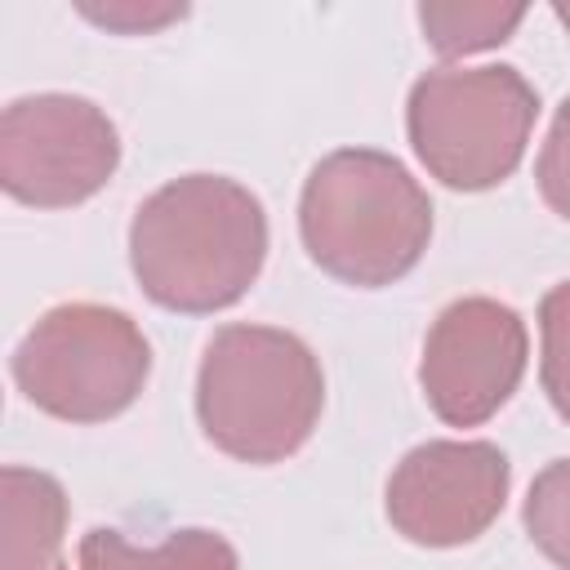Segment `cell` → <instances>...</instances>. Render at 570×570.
Wrapping results in <instances>:
<instances>
[{
	"mask_svg": "<svg viewBox=\"0 0 570 570\" xmlns=\"http://www.w3.org/2000/svg\"><path fill=\"white\" fill-rule=\"evenodd\" d=\"M557 18H561V22H566V31H570V4H566V0L557 4Z\"/></svg>",
	"mask_w": 570,
	"mask_h": 570,
	"instance_id": "cell-16",
	"label": "cell"
},
{
	"mask_svg": "<svg viewBox=\"0 0 570 570\" xmlns=\"http://www.w3.org/2000/svg\"><path fill=\"white\" fill-rule=\"evenodd\" d=\"M539 330H543V392L552 401V410L570 423V281H561L557 289L543 294L539 307Z\"/></svg>",
	"mask_w": 570,
	"mask_h": 570,
	"instance_id": "cell-13",
	"label": "cell"
},
{
	"mask_svg": "<svg viewBox=\"0 0 570 570\" xmlns=\"http://www.w3.org/2000/svg\"><path fill=\"white\" fill-rule=\"evenodd\" d=\"M80 570H240L236 548L214 530H174L165 543L138 548L120 530H89L80 539Z\"/></svg>",
	"mask_w": 570,
	"mask_h": 570,
	"instance_id": "cell-10",
	"label": "cell"
},
{
	"mask_svg": "<svg viewBox=\"0 0 570 570\" xmlns=\"http://www.w3.org/2000/svg\"><path fill=\"white\" fill-rule=\"evenodd\" d=\"M267 214L223 174H187L151 191L129 223V267L169 312H223L263 272Z\"/></svg>",
	"mask_w": 570,
	"mask_h": 570,
	"instance_id": "cell-1",
	"label": "cell"
},
{
	"mask_svg": "<svg viewBox=\"0 0 570 570\" xmlns=\"http://www.w3.org/2000/svg\"><path fill=\"white\" fill-rule=\"evenodd\" d=\"M521 517H525L534 548L552 566L570 570V459H557L534 476Z\"/></svg>",
	"mask_w": 570,
	"mask_h": 570,
	"instance_id": "cell-12",
	"label": "cell"
},
{
	"mask_svg": "<svg viewBox=\"0 0 570 570\" xmlns=\"http://www.w3.org/2000/svg\"><path fill=\"white\" fill-rule=\"evenodd\" d=\"M521 18H525L521 4H423L419 9L423 40L445 58L503 45L521 27Z\"/></svg>",
	"mask_w": 570,
	"mask_h": 570,
	"instance_id": "cell-11",
	"label": "cell"
},
{
	"mask_svg": "<svg viewBox=\"0 0 570 570\" xmlns=\"http://www.w3.org/2000/svg\"><path fill=\"white\" fill-rule=\"evenodd\" d=\"M534 178H539V191H543L548 209L570 223V98H566V102L557 107V116H552V129H548V138H543Z\"/></svg>",
	"mask_w": 570,
	"mask_h": 570,
	"instance_id": "cell-14",
	"label": "cell"
},
{
	"mask_svg": "<svg viewBox=\"0 0 570 570\" xmlns=\"http://www.w3.org/2000/svg\"><path fill=\"white\" fill-rule=\"evenodd\" d=\"M120 165V134L107 111L76 94H31L4 107L0 183L36 209L89 200Z\"/></svg>",
	"mask_w": 570,
	"mask_h": 570,
	"instance_id": "cell-6",
	"label": "cell"
},
{
	"mask_svg": "<svg viewBox=\"0 0 570 570\" xmlns=\"http://www.w3.org/2000/svg\"><path fill=\"white\" fill-rule=\"evenodd\" d=\"M508 459L490 441L414 445L387 476V521L419 548H459L490 530L508 499Z\"/></svg>",
	"mask_w": 570,
	"mask_h": 570,
	"instance_id": "cell-8",
	"label": "cell"
},
{
	"mask_svg": "<svg viewBox=\"0 0 570 570\" xmlns=\"http://www.w3.org/2000/svg\"><path fill=\"white\" fill-rule=\"evenodd\" d=\"M534 116L539 94L517 67H436L414 80L405 129L432 178L485 191L521 165Z\"/></svg>",
	"mask_w": 570,
	"mask_h": 570,
	"instance_id": "cell-4",
	"label": "cell"
},
{
	"mask_svg": "<svg viewBox=\"0 0 570 570\" xmlns=\"http://www.w3.org/2000/svg\"><path fill=\"white\" fill-rule=\"evenodd\" d=\"M325 379L303 338L276 325H223L200 356L196 414L240 463H281L316 428Z\"/></svg>",
	"mask_w": 570,
	"mask_h": 570,
	"instance_id": "cell-3",
	"label": "cell"
},
{
	"mask_svg": "<svg viewBox=\"0 0 570 570\" xmlns=\"http://www.w3.org/2000/svg\"><path fill=\"white\" fill-rule=\"evenodd\" d=\"M80 13L107 31H125V36H147L160 31L165 22H178L187 9L183 4H147V0H107V4H80Z\"/></svg>",
	"mask_w": 570,
	"mask_h": 570,
	"instance_id": "cell-15",
	"label": "cell"
},
{
	"mask_svg": "<svg viewBox=\"0 0 570 570\" xmlns=\"http://www.w3.org/2000/svg\"><path fill=\"white\" fill-rule=\"evenodd\" d=\"M151 374V347L138 321L102 303L49 307L13 347L22 396L67 423H102L129 410Z\"/></svg>",
	"mask_w": 570,
	"mask_h": 570,
	"instance_id": "cell-5",
	"label": "cell"
},
{
	"mask_svg": "<svg viewBox=\"0 0 570 570\" xmlns=\"http://www.w3.org/2000/svg\"><path fill=\"white\" fill-rule=\"evenodd\" d=\"M525 374V325L499 298H459L450 303L428 338L419 361V383L428 405L450 428L485 423Z\"/></svg>",
	"mask_w": 570,
	"mask_h": 570,
	"instance_id": "cell-7",
	"label": "cell"
},
{
	"mask_svg": "<svg viewBox=\"0 0 570 570\" xmlns=\"http://www.w3.org/2000/svg\"><path fill=\"white\" fill-rule=\"evenodd\" d=\"M298 232L321 272L379 289L401 281L432 240V200L387 151L343 147L312 165L298 200Z\"/></svg>",
	"mask_w": 570,
	"mask_h": 570,
	"instance_id": "cell-2",
	"label": "cell"
},
{
	"mask_svg": "<svg viewBox=\"0 0 570 570\" xmlns=\"http://www.w3.org/2000/svg\"><path fill=\"white\" fill-rule=\"evenodd\" d=\"M67 494L49 472L9 463L0 472V570H58Z\"/></svg>",
	"mask_w": 570,
	"mask_h": 570,
	"instance_id": "cell-9",
	"label": "cell"
}]
</instances>
